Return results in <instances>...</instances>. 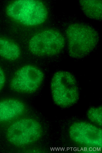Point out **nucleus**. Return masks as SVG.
I'll list each match as a JSON object with an SVG mask.
<instances>
[{
    "mask_svg": "<svg viewBox=\"0 0 102 153\" xmlns=\"http://www.w3.org/2000/svg\"><path fill=\"white\" fill-rule=\"evenodd\" d=\"M66 36L69 54L75 58H82L89 54L96 48L99 40L96 30L80 23L70 25L67 30Z\"/></svg>",
    "mask_w": 102,
    "mask_h": 153,
    "instance_id": "nucleus-1",
    "label": "nucleus"
},
{
    "mask_svg": "<svg viewBox=\"0 0 102 153\" xmlns=\"http://www.w3.org/2000/svg\"><path fill=\"white\" fill-rule=\"evenodd\" d=\"M51 87L53 100L60 107H70L78 100L79 94L76 80L68 72L56 73L52 78Z\"/></svg>",
    "mask_w": 102,
    "mask_h": 153,
    "instance_id": "nucleus-2",
    "label": "nucleus"
},
{
    "mask_svg": "<svg viewBox=\"0 0 102 153\" xmlns=\"http://www.w3.org/2000/svg\"><path fill=\"white\" fill-rule=\"evenodd\" d=\"M11 18L24 25H36L45 22L47 11L41 2L33 0H19L12 3L7 9Z\"/></svg>",
    "mask_w": 102,
    "mask_h": 153,
    "instance_id": "nucleus-3",
    "label": "nucleus"
},
{
    "mask_svg": "<svg viewBox=\"0 0 102 153\" xmlns=\"http://www.w3.org/2000/svg\"><path fill=\"white\" fill-rule=\"evenodd\" d=\"M64 37L59 32L46 30L40 32L31 39L29 48L33 54L39 56L57 55L64 47Z\"/></svg>",
    "mask_w": 102,
    "mask_h": 153,
    "instance_id": "nucleus-4",
    "label": "nucleus"
},
{
    "mask_svg": "<svg viewBox=\"0 0 102 153\" xmlns=\"http://www.w3.org/2000/svg\"><path fill=\"white\" fill-rule=\"evenodd\" d=\"M39 123L31 119H24L13 123L9 127L7 136L11 143L24 146L37 141L41 136Z\"/></svg>",
    "mask_w": 102,
    "mask_h": 153,
    "instance_id": "nucleus-5",
    "label": "nucleus"
},
{
    "mask_svg": "<svg viewBox=\"0 0 102 153\" xmlns=\"http://www.w3.org/2000/svg\"><path fill=\"white\" fill-rule=\"evenodd\" d=\"M44 78L42 71L32 65L24 66L18 70L11 82V88L15 91L31 93L37 90Z\"/></svg>",
    "mask_w": 102,
    "mask_h": 153,
    "instance_id": "nucleus-6",
    "label": "nucleus"
},
{
    "mask_svg": "<svg viewBox=\"0 0 102 153\" xmlns=\"http://www.w3.org/2000/svg\"><path fill=\"white\" fill-rule=\"evenodd\" d=\"M69 135L72 140L78 143L89 146L101 147V129L90 123L79 122L70 128Z\"/></svg>",
    "mask_w": 102,
    "mask_h": 153,
    "instance_id": "nucleus-7",
    "label": "nucleus"
},
{
    "mask_svg": "<svg viewBox=\"0 0 102 153\" xmlns=\"http://www.w3.org/2000/svg\"><path fill=\"white\" fill-rule=\"evenodd\" d=\"M23 104L16 100L9 99L0 102V122L8 121L22 114Z\"/></svg>",
    "mask_w": 102,
    "mask_h": 153,
    "instance_id": "nucleus-8",
    "label": "nucleus"
},
{
    "mask_svg": "<svg viewBox=\"0 0 102 153\" xmlns=\"http://www.w3.org/2000/svg\"><path fill=\"white\" fill-rule=\"evenodd\" d=\"M81 7L88 17L95 20H100L102 18V1H80Z\"/></svg>",
    "mask_w": 102,
    "mask_h": 153,
    "instance_id": "nucleus-9",
    "label": "nucleus"
},
{
    "mask_svg": "<svg viewBox=\"0 0 102 153\" xmlns=\"http://www.w3.org/2000/svg\"><path fill=\"white\" fill-rule=\"evenodd\" d=\"M20 54V49L17 45L0 38V56L12 61L18 58Z\"/></svg>",
    "mask_w": 102,
    "mask_h": 153,
    "instance_id": "nucleus-10",
    "label": "nucleus"
},
{
    "mask_svg": "<svg viewBox=\"0 0 102 153\" xmlns=\"http://www.w3.org/2000/svg\"><path fill=\"white\" fill-rule=\"evenodd\" d=\"M87 116L91 121L100 126L102 125V108L99 107H93L88 110Z\"/></svg>",
    "mask_w": 102,
    "mask_h": 153,
    "instance_id": "nucleus-11",
    "label": "nucleus"
},
{
    "mask_svg": "<svg viewBox=\"0 0 102 153\" xmlns=\"http://www.w3.org/2000/svg\"><path fill=\"white\" fill-rule=\"evenodd\" d=\"M5 82V77L4 72L0 68V91L3 88Z\"/></svg>",
    "mask_w": 102,
    "mask_h": 153,
    "instance_id": "nucleus-12",
    "label": "nucleus"
}]
</instances>
